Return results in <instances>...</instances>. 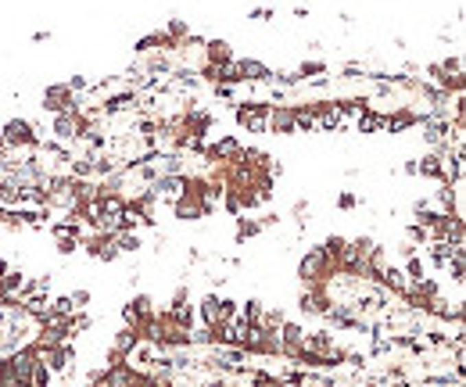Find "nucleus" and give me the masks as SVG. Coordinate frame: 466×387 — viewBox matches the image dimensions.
<instances>
[{
  "mask_svg": "<svg viewBox=\"0 0 466 387\" xmlns=\"http://www.w3.org/2000/svg\"><path fill=\"white\" fill-rule=\"evenodd\" d=\"M187 301H190V287H187V283H180V287L172 290V301H169V309H180V305H187Z\"/></svg>",
  "mask_w": 466,
  "mask_h": 387,
  "instance_id": "obj_31",
  "label": "nucleus"
},
{
  "mask_svg": "<svg viewBox=\"0 0 466 387\" xmlns=\"http://www.w3.org/2000/svg\"><path fill=\"white\" fill-rule=\"evenodd\" d=\"M115 240V248H119V255H137L140 248H143V237L137 233V230H130V233H115L111 237Z\"/></svg>",
  "mask_w": 466,
  "mask_h": 387,
  "instance_id": "obj_18",
  "label": "nucleus"
},
{
  "mask_svg": "<svg viewBox=\"0 0 466 387\" xmlns=\"http://www.w3.org/2000/svg\"><path fill=\"white\" fill-rule=\"evenodd\" d=\"M272 79H277V86H298L301 83L298 72H272Z\"/></svg>",
  "mask_w": 466,
  "mask_h": 387,
  "instance_id": "obj_33",
  "label": "nucleus"
},
{
  "mask_svg": "<svg viewBox=\"0 0 466 387\" xmlns=\"http://www.w3.org/2000/svg\"><path fill=\"white\" fill-rule=\"evenodd\" d=\"M337 277L334 262L323 255V248H305L301 262H298V280L301 287H319V283H330Z\"/></svg>",
  "mask_w": 466,
  "mask_h": 387,
  "instance_id": "obj_1",
  "label": "nucleus"
},
{
  "mask_svg": "<svg viewBox=\"0 0 466 387\" xmlns=\"http://www.w3.org/2000/svg\"><path fill=\"white\" fill-rule=\"evenodd\" d=\"M255 237H262L259 219H251V215H237V226H233V240H237V244H248V240H255Z\"/></svg>",
  "mask_w": 466,
  "mask_h": 387,
  "instance_id": "obj_15",
  "label": "nucleus"
},
{
  "mask_svg": "<svg viewBox=\"0 0 466 387\" xmlns=\"http://www.w3.org/2000/svg\"><path fill=\"white\" fill-rule=\"evenodd\" d=\"M237 69H240V79H244V83H272V69L259 58H240Z\"/></svg>",
  "mask_w": 466,
  "mask_h": 387,
  "instance_id": "obj_13",
  "label": "nucleus"
},
{
  "mask_svg": "<svg viewBox=\"0 0 466 387\" xmlns=\"http://www.w3.org/2000/svg\"><path fill=\"white\" fill-rule=\"evenodd\" d=\"M219 198H222V208H226V212H230L233 219H237V215H244V208H240V194H237V190H222Z\"/></svg>",
  "mask_w": 466,
  "mask_h": 387,
  "instance_id": "obj_26",
  "label": "nucleus"
},
{
  "mask_svg": "<svg viewBox=\"0 0 466 387\" xmlns=\"http://www.w3.org/2000/svg\"><path fill=\"white\" fill-rule=\"evenodd\" d=\"M36 355H40V362L51 369V373H69L72 362H75V344H72V341H61V344L43 348V351H36Z\"/></svg>",
  "mask_w": 466,
  "mask_h": 387,
  "instance_id": "obj_8",
  "label": "nucleus"
},
{
  "mask_svg": "<svg viewBox=\"0 0 466 387\" xmlns=\"http://www.w3.org/2000/svg\"><path fill=\"white\" fill-rule=\"evenodd\" d=\"M301 351L319 355V359H334V362L345 359V351L334 344V333L330 330H309V333H305V341H301Z\"/></svg>",
  "mask_w": 466,
  "mask_h": 387,
  "instance_id": "obj_6",
  "label": "nucleus"
},
{
  "mask_svg": "<svg viewBox=\"0 0 466 387\" xmlns=\"http://www.w3.org/2000/svg\"><path fill=\"white\" fill-rule=\"evenodd\" d=\"M233 58V43L230 40H205V64H215V69H226Z\"/></svg>",
  "mask_w": 466,
  "mask_h": 387,
  "instance_id": "obj_12",
  "label": "nucleus"
},
{
  "mask_svg": "<svg viewBox=\"0 0 466 387\" xmlns=\"http://www.w3.org/2000/svg\"><path fill=\"white\" fill-rule=\"evenodd\" d=\"M427 115H420V111L412 108H391L388 115H384V133H406V129L420 126Z\"/></svg>",
  "mask_w": 466,
  "mask_h": 387,
  "instance_id": "obj_11",
  "label": "nucleus"
},
{
  "mask_svg": "<svg viewBox=\"0 0 466 387\" xmlns=\"http://www.w3.org/2000/svg\"><path fill=\"white\" fill-rule=\"evenodd\" d=\"M401 172H406V176H416V158H409L406 165H401Z\"/></svg>",
  "mask_w": 466,
  "mask_h": 387,
  "instance_id": "obj_40",
  "label": "nucleus"
},
{
  "mask_svg": "<svg viewBox=\"0 0 466 387\" xmlns=\"http://www.w3.org/2000/svg\"><path fill=\"white\" fill-rule=\"evenodd\" d=\"M309 212H312V208H309V201H305V198H298V201L291 204V215H294L301 226H305V215H309Z\"/></svg>",
  "mask_w": 466,
  "mask_h": 387,
  "instance_id": "obj_34",
  "label": "nucleus"
},
{
  "mask_svg": "<svg viewBox=\"0 0 466 387\" xmlns=\"http://www.w3.org/2000/svg\"><path fill=\"white\" fill-rule=\"evenodd\" d=\"M201 79H205V83H219V79H222V69H215V64H201Z\"/></svg>",
  "mask_w": 466,
  "mask_h": 387,
  "instance_id": "obj_36",
  "label": "nucleus"
},
{
  "mask_svg": "<svg viewBox=\"0 0 466 387\" xmlns=\"http://www.w3.org/2000/svg\"><path fill=\"white\" fill-rule=\"evenodd\" d=\"M380 287L388 290V294H398V298H406V290H409V280H406V272H401V266H388L380 272Z\"/></svg>",
  "mask_w": 466,
  "mask_h": 387,
  "instance_id": "obj_14",
  "label": "nucleus"
},
{
  "mask_svg": "<svg viewBox=\"0 0 466 387\" xmlns=\"http://www.w3.org/2000/svg\"><path fill=\"white\" fill-rule=\"evenodd\" d=\"M277 222H280V215H277V212H266V215H259V226H262V233H266V230H272V226H277Z\"/></svg>",
  "mask_w": 466,
  "mask_h": 387,
  "instance_id": "obj_38",
  "label": "nucleus"
},
{
  "mask_svg": "<svg viewBox=\"0 0 466 387\" xmlns=\"http://www.w3.org/2000/svg\"><path fill=\"white\" fill-rule=\"evenodd\" d=\"M69 298H72V305H75V309H86V305H90V298H93V294H90L86 287H79V290H72Z\"/></svg>",
  "mask_w": 466,
  "mask_h": 387,
  "instance_id": "obj_35",
  "label": "nucleus"
},
{
  "mask_svg": "<svg viewBox=\"0 0 466 387\" xmlns=\"http://www.w3.org/2000/svg\"><path fill=\"white\" fill-rule=\"evenodd\" d=\"M356 129H359V133H384V115L373 111V108H366L359 115V122H356Z\"/></svg>",
  "mask_w": 466,
  "mask_h": 387,
  "instance_id": "obj_19",
  "label": "nucleus"
},
{
  "mask_svg": "<svg viewBox=\"0 0 466 387\" xmlns=\"http://www.w3.org/2000/svg\"><path fill=\"white\" fill-rule=\"evenodd\" d=\"M401 272H406V280H409V283L423 280V277H427V258L409 255V258H406V266H401Z\"/></svg>",
  "mask_w": 466,
  "mask_h": 387,
  "instance_id": "obj_21",
  "label": "nucleus"
},
{
  "mask_svg": "<svg viewBox=\"0 0 466 387\" xmlns=\"http://www.w3.org/2000/svg\"><path fill=\"white\" fill-rule=\"evenodd\" d=\"M0 140H4L11 151H36L43 143L40 133H36V126L29 119H8L4 126H0Z\"/></svg>",
  "mask_w": 466,
  "mask_h": 387,
  "instance_id": "obj_2",
  "label": "nucleus"
},
{
  "mask_svg": "<svg viewBox=\"0 0 466 387\" xmlns=\"http://www.w3.org/2000/svg\"><path fill=\"white\" fill-rule=\"evenodd\" d=\"M341 79H366V72L359 69V64H345V75Z\"/></svg>",
  "mask_w": 466,
  "mask_h": 387,
  "instance_id": "obj_39",
  "label": "nucleus"
},
{
  "mask_svg": "<svg viewBox=\"0 0 466 387\" xmlns=\"http://www.w3.org/2000/svg\"><path fill=\"white\" fill-rule=\"evenodd\" d=\"M294 72L301 75V83H309V79H319V75H327V61H319V58H309V61H301Z\"/></svg>",
  "mask_w": 466,
  "mask_h": 387,
  "instance_id": "obj_22",
  "label": "nucleus"
},
{
  "mask_svg": "<svg viewBox=\"0 0 466 387\" xmlns=\"http://www.w3.org/2000/svg\"><path fill=\"white\" fill-rule=\"evenodd\" d=\"M86 387H104V384H86Z\"/></svg>",
  "mask_w": 466,
  "mask_h": 387,
  "instance_id": "obj_42",
  "label": "nucleus"
},
{
  "mask_svg": "<svg viewBox=\"0 0 466 387\" xmlns=\"http://www.w3.org/2000/svg\"><path fill=\"white\" fill-rule=\"evenodd\" d=\"M269 108L266 101H237L233 108V119L240 129H248V133H266V115H269Z\"/></svg>",
  "mask_w": 466,
  "mask_h": 387,
  "instance_id": "obj_5",
  "label": "nucleus"
},
{
  "mask_svg": "<svg viewBox=\"0 0 466 387\" xmlns=\"http://www.w3.org/2000/svg\"><path fill=\"white\" fill-rule=\"evenodd\" d=\"M40 108L47 115H61V111H75L79 108V93H72L65 83H47L40 93Z\"/></svg>",
  "mask_w": 466,
  "mask_h": 387,
  "instance_id": "obj_4",
  "label": "nucleus"
},
{
  "mask_svg": "<svg viewBox=\"0 0 466 387\" xmlns=\"http://www.w3.org/2000/svg\"><path fill=\"white\" fill-rule=\"evenodd\" d=\"M29 380H33V387H51V384H54V373H51V369H47V366L36 359V366H33V377H29Z\"/></svg>",
  "mask_w": 466,
  "mask_h": 387,
  "instance_id": "obj_27",
  "label": "nucleus"
},
{
  "mask_svg": "<svg viewBox=\"0 0 466 387\" xmlns=\"http://www.w3.org/2000/svg\"><path fill=\"white\" fill-rule=\"evenodd\" d=\"M22 283H25V272H22V269H8V277L0 280V287H4V294H11V298H19Z\"/></svg>",
  "mask_w": 466,
  "mask_h": 387,
  "instance_id": "obj_24",
  "label": "nucleus"
},
{
  "mask_svg": "<svg viewBox=\"0 0 466 387\" xmlns=\"http://www.w3.org/2000/svg\"><path fill=\"white\" fill-rule=\"evenodd\" d=\"M356 204H359V198H356L351 190H341V194H337V208H341V212H351Z\"/></svg>",
  "mask_w": 466,
  "mask_h": 387,
  "instance_id": "obj_32",
  "label": "nucleus"
},
{
  "mask_svg": "<svg viewBox=\"0 0 466 387\" xmlns=\"http://www.w3.org/2000/svg\"><path fill=\"white\" fill-rule=\"evenodd\" d=\"M248 19H255V22H269V19H277V11H272V8H255Z\"/></svg>",
  "mask_w": 466,
  "mask_h": 387,
  "instance_id": "obj_37",
  "label": "nucleus"
},
{
  "mask_svg": "<svg viewBox=\"0 0 466 387\" xmlns=\"http://www.w3.org/2000/svg\"><path fill=\"white\" fill-rule=\"evenodd\" d=\"M283 309H280V305H277V309H269V305H266V309H262V319H259V330H266V333H277L280 327H283Z\"/></svg>",
  "mask_w": 466,
  "mask_h": 387,
  "instance_id": "obj_20",
  "label": "nucleus"
},
{
  "mask_svg": "<svg viewBox=\"0 0 466 387\" xmlns=\"http://www.w3.org/2000/svg\"><path fill=\"white\" fill-rule=\"evenodd\" d=\"M337 111H341V119L345 115H362V111L369 108V97H345V101H334Z\"/></svg>",
  "mask_w": 466,
  "mask_h": 387,
  "instance_id": "obj_23",
  "label": "nucleus"
},
{
  "mask_svg": "<svg viewBox=\"0 0 466 387\" xmlns=\"http://www.w3.org/2000/svg\"><path fill=\"white\" fill-rule=\"evenodd\" d=\"M75 312V305H72V298L69 294H58V298H51V316H58V319H69Z\"/></svg>",
  "mask_w": 466,
  "mask_h": 387,
  "instance_id": "obj_25",
  "label": "nucleus"
},
{
  "mask_svg": "<svg viewBox=\"0 0 466 387\" xmlns=\"http://www.w3.org/2000/svg\"><path fill=\"white\" fill-rule=\"evenodd\" d=\"M416 176L420 180H434V183H448V158L438 151L416 158Z\"/></svg>",
  "mask_w": 466,
  "mask_h": 387,
  "instance_id": "obj_10",
  "label": "nucleus"
},
{
  "mask_svg": "<svg viewBox=\"0 0 466 387\" xmlns=\"http://www.w3.org/2000/svg\"><path fill=\"white\" fill-rule=\"evenodd\" d=\"M262 309H266V305H262L259 298H248V301H244V305H240V309H237V319L244 322V327H251V330H259V319H262Z\"/></svg>",
  "mask_w": 466,
  "mask_h": 387,
  "instance_id": "obj_16",
  "label": "nucleus"
},
{
  "mask_svg": "<svg viewBox=\"0 0 466 387\" xmlns=\"http://www.w3.org/2000/svg\"><path fill=\"white\" fill-rule=\"evenodd\" d=\"M319 248H323V255L330 258V262H334V269H337V262H341V258L348 255V237H341V233H330L327 240H323V244H319Z\"/></svg>",
  "mask_w": 466,
  "mask_h": 387,
  "instance_id": "obj_17",
  "label": "nucleus"
},
{
  "mask_svg": "<svg viewBox=\"0 0 466 387\" xmlns=\"http://www.w3.org/2000/svg\"><path fill=\"white\" fill-rule=\"evenodd\" d=\"M79 251V240L75 237H58V255L61 258H69V255H75Z\"/></svg>",
  "mask_w": 466,
  "mask_h": 387,
  "instance_id": "obj_30",
  "label": "nucleus"
},
{
  "mask_svg": "<svg viewBox=\"0 0 466 387\" xmlns=\"http://www.w3.org/2000/svg\"><path fill=\"white\" fill-rule=\"evenodd\" d=\"M438 64H441V75H463V58H459V54L445 58V61H438Z\"/></svg>",
  "mask_w": 466,
  "mask_h": 387,
  "instance_id": "obj_28",
  "label": "nucleus"
},
{
  "mask_svg": "<svg viewBox=\"0 0 466 387\" xmlns=\"http://www.w3.org/2000/svg\"><path fill=\"white\" fill-rule=\"evenodd\" d=\"M237 309L240 305L233 298H219V294H208L201 301V327L215 330V327H230V322L237 319Z\"/></svg>",
  "mask_w": 466,
  "mask_h": 387,
  "instance_id": "obj_3",
  "label": "nucleus"
},
{
  "mask_svg": "<svg viewBox=\"0 0 466 387\" xmlns=\"http://www.w3.org/2000/svg\"><path fill=\"white\" fill-rule=\"evenodd\" d=\"M115 258H119V248H115V240H104V248H101V255H97V262H104V266H111V262H115Z\"/></svg>",
  "mask_w": 466,
  "mask_h": 387,
  "instance_id": "obj_29",
  "label": "nucleus"
},
{
  "mask_svg": "<svg viewBox=\"0 0 466 387\" xmlns=\"http://www.w3.org/2000/svg\"><path fill=\"white\" fill-rule=\"evenodd\" d=\"M266 133L272 137H294V108L291 104H272L269 115H266Z\"/></svg>",
  "mask_w": 466,
  "mask_h": 387,
  "instance_id": "obj_9",
  "label": "nucleus"
},
{
  "mask_svg": "<svg viewBox=\"0 0 466 387\" xmlns=\"http://www.w3.org/2000/svg\"><path fill=\"white\" fill-rule=\"evenodd\" d=\"M8 269H11V262H8V258H0V280L8 277Z\"/></svg>",
  "mask_w": 466,
  "mask_h": 387,
  "instance_id": "obj_41",
  "label": "nucleus"
},
{
  "mask_svg": "<svg viewBox=\"0 0 466 387\" xmlns=\"http://www.w3.org/2000/svg\"><path fill=\"white\" fill-rule=\"evenodd\" d=\"M240 148H244V143H240L233 133H222L215 143H208V148H201V151L208 158V165H230V161H237Z\"/></svg>",
  "mask_w": 466,
  "mask_h": 387,
  "instance_id": "obj_7",
  "label": "nucleus"
}]
</instances>
